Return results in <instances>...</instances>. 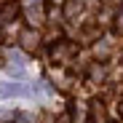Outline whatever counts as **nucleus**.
Masks as SVG:
<instances>
[{"mask_svg": "<svg viewBox=\"0 0 123 123\" xmlns=\"http://www.w3.org/2000/svg\"><path fill=\"white\" fill-rule=\"evenodd\" d=\"M24 86L22 83H0V99H11V96H24Z\"/></svg>", "mask_w": 123, "mask_h": 123, "instance_id": "nucleus-1", "label": "nucleus"}, {"mask_svg": "<svg viewBox=\"0 0 123 123\" xmlns=\"http://www.w3.org/2000/svg\"><path fill=\"white\" fill-rule=\"evenodd\" d=\"M22 43H24V48H30V51L37 48V35H35V32H24V35H22Z\"/></svg>", "mask_w": 123, "mask_h": 123, "instance_id": "nucleus-2", "label": "nucleus"}, {"mask_svg": "<svg viewBox=\"0 0 123 123\" xmlns=\"http://www.w3.org/2000/svg\"><path fill=\"white\" fill-rule=\"evenodd\" d=\"M13 13H16V8H13V6H6L3 13H0V22H11V16H13Z\"/></svg>", "mask_w": 123, "mask_h": 123, "instance_id": "nucleus-3", "label": "nucleus"}, {"mask_svg": "<svg viewBox=\"0 0 123 123\" xmlns=\"http://www.w3.org/2000/svg\"><path fill=\"white\" fill-rule=\"evenodd\" d=\"M0 67H3V62H0Z\"/></svg>", "mask_w": 123, "mask_h": 123, "instance_id": "nucleus-4", "label": "nucleus"}, {"mask_svg": "<svg viewBox=\"0 0 123 123\" xmlns=\"http://www.w3.org/2000/svg\"><path fill=\"white\" fill-rule=\"evenodd\" d=\"M56 3H62V0H56Z\"/></svg>", "mask_w": 123, "mask_h": 123, "instance_id": "nucleus-5", "label": "nucleus"}]
</instances>
